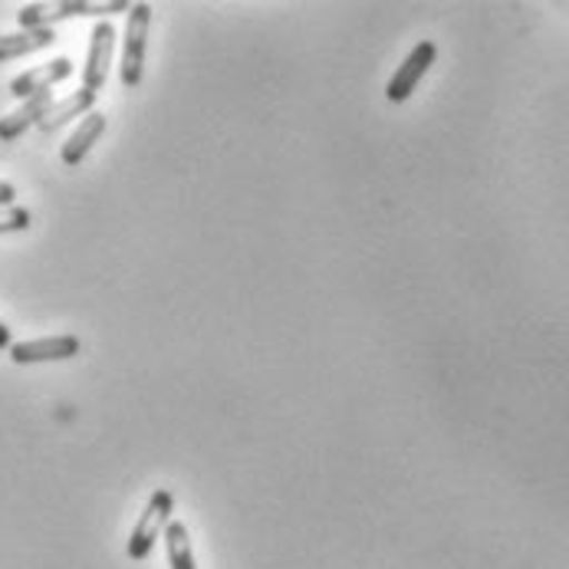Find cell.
<instances>
[{"label":"cell","instance_id":"cell-1","mask_svg":"<svg viewBox=\"0 0 569 569\" xmlns=\"http://www.w3.org/2000/svg\"><path fill=\"white\" fill-rule=\"evenodd\" d=\"M132 3L129 0H60V3H27L17 20L20 30H53L57 20H70V17H106V13H126Z\"/></svg>","mask_w":569,"mask_h":569},{"label":"cell","instance_id":"cell-2","mask_svg":"<svg viewBox=\"0 0 569 569\" xmlns=\"http://www.w3.org/2000/svg\"><path fill=\"white\" fill-rule=\"evenodd\" d=\"M149 27H152V7L149 3H132L129 7V23H126V43H122V67H119V80H122L126 89H136L142 82Z\"/></svg>","mask_w":569,"mask_h":569},{"label":"cell","instance_id":"cell-3","mask_svg":"<svg viewBox=\"0 0 569 569\" xmlns=\"http://www.w3.org/2000/svg\"><path fill=\"white\" fill-rule=\"evenodd\" d=\"M171 513H174V497H171V490H156L152 500H149V507L142 510V517H139L132 537H129V560L139 563V560H146V557L152 553L156 540L162 537L164 527L171 523Z\"/></svg>","mask_w":569,"mask_h":569},{"label":"cell","instance_id":"cell-4","mask_svg":"<svg viewBox=\"0 0 569 569\" xmlns=\"http://www.w3.org/2000/svg\"><path fill=\"white\" fill-rule=\"evenodd\" d=\"M112 53H116V27L109 20H99L92 27V37H89V53H86V67H82V89L99 96V89L109 80Z\"/></svg>","mask_w":569,"mask_h":569},{"label":"cell","instance_id":"cell-5","mask_svg":"<svg viewBox=\"0 0 569 569\" xmlns=\"http://www.w3.org/2000/svg\"><path fill=\"white\" fill-rule=\"evenodd\" d=\"M10 359L17 366H37V362H63L73 359L80 352V339L77 336H47V339H27V342H13Z\"/></svg>","mask_w":569,"mask_h":569},{"label":"cell","instance_id":"cell-6","mask_svg":"<svg viewBox=\"0 0 569 569\" xmlns=\"http://www.w3.org/2000/svg\"><path fill=\"white\" fill-rule=\"evenodd\" d=\"M435 57H438V47H435L431 40H421V43L408 53L406 60H402V67L396 70V77L389 80V86H386L389 102H406L408 96L418 89L421 77L431 70Z\"/></svg>","mask_w":569,"mask_h":569},{"label":"cell","instance_id":"cell-7","mask_svg":"<svg viewBox=\"0 0 569 569\" xmlns=\"http://www.w3.org/2000/svg\"><path fill=\"white\" fill-rule=\"evenodd\" d=\"M70 73H73V63H70L67 57H57V60H50V63H43V67H33V70L20 73L17 80H10L7 92H10L13 99H30V96H37V92H50L57 82L70 80Z\"/></svg>","mask_w":569,"mask_h":569},{"label":"cell","instance_id":"cell-8","mask_svg":"<svg viewBox=\"0 0 569 569\" xmlns=\"http://www.w3.org/2000/svg\"><path fill=\"white\" fill-rule=\"evenodd\" d=\"M50 106H53V92H37V96L23 99L13 112H7V116L0 119V142L20 139L27 129H33V126L47 116Z\"/></svg>","mask_w":569,"mask_h":569},{"label":"cell","instance_id":"cell-9","mask_svg":"<svg viewBox=\"0 0 569 569\" xmlns=\"http://www.w3.org/2000/svg\"><path fill=\"white\" fill-rule=\"evenodd\" d=\"M92 106H96V92H89V89L70 92L67 99H60V102H53V106L47 109V116L37 122V129H40L43 136H53V132H60L70 119L89 116V112H92Z\"/></svg>","mask_w":569,"mask_h":569},{"label":"cell","instance_id":"cell-10","mask_svg":"<svg viewBox=\"0 0 569 569\" xmlns=\"http://www.w3.org/2000/svg\"><path fill=\"white\" fill-rule=\"evenodd\" d=\"M102 132H106V116L102 112H89V116H82V122L77 126V132L63 142V149H60V159L63 164H80L89 152H92V146L102 139Z\"/></svg>","mask_w":569,"mask_h":569},{"label":"cell","instance_id":"cell-11","mask_svg":"<svg viewBox=\"0 0 569 569\" xmlns=\"http://www.w3.org/2000/svg\"><path fill=\"white\" fill-rule=\"evenodd\" d=\"M53 43H57V30H17V33H7V37H0V63L30 57V53L47 50Z\"/></svg>","mask_w":569,"mask_h":569},{"label":"cell","instance_id":"cell-12","mask_svg":"<svg viewBox=\"0 0 569 569\" xmlns=\"http://www.w3.org/2000/svg\"><path fill=\"white\" fill-rule=\"evenodd\" d=\"M164 547H168V567L171 569H198L194 567V553H191V540L184 523L171 520L164 527Z\"/></svg>","mask_w":569,"mask_h":569},{"label":"cell","instance_id":"cell-13","mask_svg":"<svg viewBox=\"0 0 569 569\" xmlns=\"http://www.w3.org/2000/svg\"><path fill=\"white\" fill-rule=\"evenodd\" d=\"M30 211L27 208H3L0 211V234H20L30 228Z\"/></svg>","mask_w":569,"mask_h":569},{"label":"cell","instance_id":"cell-14","mask_svg":"<svg viewBox=\"0 0 569 569\" xmlns=\"http://www.w3.org/2000/svg\"><path fill=\"white\" fill-rule=\"evenodd\" d=\"M13 201H17V188L0 181V208H13Z\"/></svg>","mask_w":569,"mask_h":569},{"label":"cell","instance_id":"cell-15","mask_svg":"<svg viewBox=\"0 0 569 569\" xmlns=\"http://www.w3.org/2000/svg\"><path fill=\"white\" fill-rule=\"evenodd\" d=\"M10 346H13V342H10V329L0 323V349H10Z\"/></svg>","mask_w":569,"mask_h":569}]
</instances>
